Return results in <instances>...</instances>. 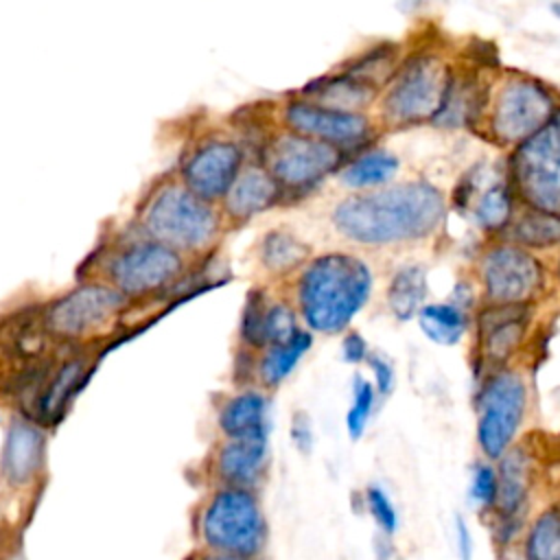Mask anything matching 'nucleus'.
<instances>
[{
    "mask_svg": "<svg viewBox=\"0 0 560 560\" xmlns=\"http://www.w3.org/2000/svg\"><path fill=\"white\" fill-rule=\"evenodd\" d=\"M374 402H376L374 385L368 378H363L361 374H357L354 385H352V402L346 413V429H348L350 440H359L363 435L368 420L372 416Z\"/></svg>",
    "mask_w": 560,
    "mask_h": 560,
    "instance_id": "nucleus-30",
    "label": "nucleus"
},
{
    "mask_svg": "<svg viewBox=\"0 0 560 560\" xmlns=\"http://www.w3.org/2000/svg\"><path fill=\"white\" fill-rule=\"evenodd\" d=\"M398 173V158L383 149H372L348 162L339 177L350 188H372L387 184Z\"/></svg>",
    "mask_w": 560,
    "mask_h": 560,
    "instance_id": "nucleus-25",
    "label": "nucleus"
},
{
    "mask_svg": "<svg viewBox=\"0 0 560 560\" xmlns=\"http://www.w3.org/2000/svg\"><path fill=\"white\" fill-rule=\"evenodd\" d=\"M514 214V197L512 188L503 182H497L488 186L475 206V219L486 232H497L503 230L508 223H512Z\"/></svg>",
    "mask_w": 560,
    "mask_h": 560,
    "instance_id": "nucleus-29",
    "label": "nucleus"
},
{
    "mask_svg": "<svg viewBox=\"0 0 560 560\" xmlns=\"http://www.w3.org/2000/svg\"><path fill=\"white\" fill-rule=\"evenodd\" d=\"M444 214V197L433 184L405 182L341 199L332 210V225L354 243L392 245L433 234Z\"/></svg>",
    "mask_w": 560,
    "mask_h": 560,
    "instance_id": "nucleus-1",
    "label": "nucleus"
},
{
    "mask_svg": "<svg viewBox=\"0 0 560 560\" xmlns=\"http://www.w3.org/2000/svg\"><path fill=\"white\" fill-rule=\"evenodd\" d=\"M343 151L322 140L282 133L267 149V173L280 192H308L341 164Z\"/></svg>",
    "mask_w": 560,
    "mask_h": 560,
    "instance_id": "nucleus-8",
    "label": "nucleus"
},
{
    "mask_svg": "<svg viewBox=\"0 0 560 560\" xmlns=\"http://www.w3.org/2000/svg\"><path fill=\"white\" fill-rule=\"evenodd\" d=\"M199 560H249V558H238V556H228V553H203Z\"/></svg>",
    "mask_w": 560,
    "mask_h": 560,
    "instance_id": "nucleus-41",
    "label": "nucleus"
},
{
    "mask_svg": "<svg viewBox=\"0 0 560 560\" xmlns=\"http://www.w3.org/2000/svg\"><path fill=\"white\" fill-rule=\"evenodd\" d=\"M284 122L291 133L322 140L337 149L363 144L372 131L363 114L324 107L311 98L289 101L284 105Z\"/></svg>",
    "mask_w": 560,
    "mask_h": 560,
    "instance_id": "nucleus-11",
    "label": "nucleus"
},
{
    "mask_svg": "<svg viewBox=\"0 0 560 560\" xmlns=\"http://www.w3.org/2000/svg\"><path fill=\"white\" fill-rule=\"evenodd\" d=\"M372 293V271L365 260L330 252L313 258L300 273L295 295L311 330L335 335L348 328Z\"/></svg>",
    "mask_w": 560,
    "mask_h": 560,
    "instance_id": "nucleus-2",
    "label": "nucleus"
},
{
    "mask_svg": "<svg viewBox=\"0 0 560 560\" xmlns=\"http://www.w3.org/2000/svg\"><path fill=\"white\" fill-rule=\"evenodd\" d=\"M455 545H457V556L459 560H472V534L462 516H455Z\"/></svg>",
    "mask_w": 560,
    "mask_h": 560,
    "instance_id": "nucleus-39",
    "label": "nucleus"
},
{
    "mask_svg": "<svg viewBox=\"0 0 560 560\" xmlns=\"http://www.w3.org/2000/svg\"><path fill=\"white\" fill-rule=\"evenodd\" d=\"M558 273H560V267H558Z\"/></svg>",
    "mask_w": 560,
    "mask_h": 560,
    "instance_id": "nucleus-43",
    "label": "nucleus"
},
{
    "mask_svg": "<svg viewBox=\"0 0 560 560\" xmlns=\"http://www.w3.org/2000/svg\"><path fill=\"white\" fill-rule=\"evenodd\" d=\"M499 553V560H525L523 556H521V551H518V547L514 549H503V551H497Z\"/></svg>",
    "mask_w": 560,
    "mask_h": 560,
    "instance_id": "nucleus-40",
    "label": "nucleus"
},
{
    "mask_svg": "<svg viewBox=\"0 0 560 560\" xmlns=\"http://www.w3.org/2000/svg\"><path fill=\"white\" fill-rule=\"evenodd\" d=\"M427 298V271L422 265H405L396 269L387 284V304L396 319L407 322L418 315Z\"/></svg>",
    "mask_w": 560,
    "mask_h": 560,
    "instance_id": "nucleus-23",
    "label": "nucleus"
},
{
    "mask_svg": "<svg viewBox=\"0 0 560 560\" xmlns=\"http://www.w3.org/2000/svg\"><path fill=\"white\" fill-rule=\"evenodd\" d=\"M269 466V440H228L217 457V472L228 488L254 490Z\"/></svg>",
    "mask_w": 560,
    "mask_h": 560,
    "instance_id": "nucleus-17",
    "label": "nucleus"
},
{
    "mask_svg": "<svg viewBox=\"0 0 560 560\" xmlns=\"http://www.w3.org/2000/svg\"><path fill=\"white\" fill-rule=\"evenodd\" d=\"M551 11L560 18V2H556V4H551Z\"/></svg>",
    "mask_w": 560,
    "mask_h": 560,
    "instance_id": "nucleus-42",
    "label": "nucleus"
},
{
    "mask_svg": "<svg viewBox=\"0 0 560 560\" xmlns=\"http://www.w3.org/2000/svg\"><path fill=\"white\" fill-rule=\"evenodd\" d=\"M243 153L230 140H210L201 144L184 166L186 188L201 201L225 197L238 177Z\"/></svg>",
    "mask_w": 560,
    "mask_h": 560,
    "instance_id": "nucleus-13",
    "label": "nucleus"
},
{
    "mask_svg": "<svg viewBox=\"0 0 560 560\" xmlns=\"http://www.w3.org/2000/svg\"><path fill=\"white\" fill-rule=\"evenodd\" d=\"M468 499L475 508L492 514L497 503V468L490 462H477L470 472Z\"/></svg>",
    "mask_w": 560,
    "mask_h": 560,
    "instance_id": "nucleus-32",
    "label": "nucleus"
},
{
    "mask_svg": "<svg viewBox=\"0 0 560 560\" xmlns=\"http://www.w3.org/2000/svg\"><path fill=\"white\" fill-rule=\"evenodd\" d=\"M518 551L525 560H560V501L527 521Z\"/></svg>",
    "mask_w": 560,
    "mask_h": 560,
    "instance_id": "nucleus-20",
    "label": "nucleus"
},
{
    "mask_svg": "<svg viewBox=\"0 0 560 560\" xmlns=\"http://www.w3.org/2000/svg\"><path fill=\"white\" fill-rule=\"evenodd\" d=\"M79 374H81V363L72 361V363L63 365V370L57 374V378L48 387L46 396L42 398V413L44 416L52 418L66 405V398H68L70 389L74 387V383L79 381Z\"/></svg>",
    "mask_w": 560,
    "mask_h": 560,
    "instance_id": "nucleus-35",
    "label": "nucleus"
},
{
    "mask_svg": "<svg viewBox=\"0 0 560 560\" xmlns=\"http://www.w3.org/2000/svg\"><path fill=\"white\" fill-rule=\"evenodd\" d=\"M512 179L532 208L560 214V109L545 129L516 147Z\"/></svg>",
    "mask_w": 560,
    "mask_h": 560,
    "instance_id": "nucleus-6",
    "label": "nucleus"
},
{
    "mask_svg": "<svg viewBox=\"0 0 560 560\" xmlns=\"http://www.w3.org/2000/svg\"><path fill=\"white\" fill-rule=\"evenodd\" d=\"M199 536L212 553L258 560L269 540V525L254 490H217L199 516Z\"/></svg>",
    "mask_w": 560,
    "mask_h": 560,
    "instance_id": "nucleus-3",
    "label": "nucleus"
},
{
    "mask_svg": "<svg viewBox=\"0 0 560 560\" xmlns=\"http://www.w3.org/2000/svg\"><path fill=\"white\" fill-rule=\"evenodd\" d=\"M376 88L363 83L361 79L348 74V72H339L335 77H326L322 79V88H306L304 94H315L319 105L324 107H332V109H341V112H357L361 107H368L372 103V98L376 96Z\"/></svg>",
    "mask_w": 560,
    "mask_h": 560,
    "instance_id": "nucleus-22",
    "label": "nucleus"
},
{
    "mask_svg": "<svg viewBox=\"0 0 560 560\" xmlns=\"http://www.w3.org/2000/svg\"><path fill=\"white\" fill-rule=\"evenodd\" d=\"M219 427L228 440H269L267 398L258 392H243L230 398L219 413Z\"/></svg>",
    "mask_w": 560,
    "mask_h": 560,
    "instance_id": "nucleus-18",
    "label": "nucleus"
},
{
    "mask_svg": "<svg viewBox=\"0 0 560 560\" xmlns=\"http://www.w3.org/2000/svg\"><path fill=\"white\" fill-rule=\"evenodd\" d=\"M308 258V247L287 230L267 232L260 241V262L273 273H287Z\"/></svg>",
    "mask_w": 560,
    "mask_h": 560,
    "instance_id": "nucleus-28",
    "label": "nucleus"
},
{
    "mask_svg": "<svg viewBox=\"0 0 560 560\" xmlns=\"http://www.w3.org/2000/svg\"><path fill=\"white\" fill-rule=\"evenodd\" d=\"M368 363L372 368V374H374V389L376 394H383L387 396L392 389H394V381H396V374H394V365L381 357V354H368Z\"/></svg>",
    "mask_w": 560,
    "mask_h": 560,
    "instance_id": "nucleus-36",
    "label": "nucleus"
},
{
    "mask_svg": "<svg viewBox=\"0 0 560 560\" xmlns=\"http://www.w3.org/2000/svg\"><path fill=\"white\" fill-rule=\"evenodd\" d=\"M280 188L265 168H247L238 173L232 188L225 195V210L234 219H249L280 197Z\"/></svg>",
    "mask_w": 560,
    "mask_h": 560,
    "instance_id": "nucleus-19",
    "label": "nucleus"
},
{
    "mask_svg": "<svg viewBox=\"0 0 560 560\" xmlns=\"http://www.w3.org/2000/svg\"><path fill=\"white\" fill-rule=\"evenodd\" d=\"M295 330H298V326H295V315H293L291 306H287L284 302H269V306L265 311V324H262L265 346L269 348V346L282 343Z\"/></svg>",
    "mask_w": 560,
    "mask_h": 560,
    "instance_id": "nucleus-34",
    "label": "nucleus"
},
{
    "mask_svg": "<svg viewBox=\"0 0 560 560\" xmlns=\"http://www.w3.org/2000/svg\"><path fill=\"white\" fill-rule=\"evenodd\" d=\"M120 304L122 295L109 287H81L50 308L48 326L59 335H81L105 322Z\"/></svg>",
    "mask_w": 560,
    "mask_h": 560,
    "instance_id": "nucleus-14",
    "label": "nucleus"
},
{
    "mask_svg": "<svg viewBox=\"0 0 560 560\" xmlns=\"http://www.w3.org/2000/svg\"><path fill=\"white\" fill-rule=\"evenodd\" d=\"M534 462L525 448H510L497 466V503L492 518L527 523Z\"/></svg>",
    "mask_w": 560,
    "mask_h": 560,
    "instance_id": "nucleus-15",
    "label": "nucleus"
},
{
    "mask_svg": "<svg viewBox=\"0 0 560 560\" xmlns=\"http://www.w3.org/2000/svg\"><path fill=\"white\" fill-rule=\"evenodd\" d=\"M291 440L300 453H311L313 448V429L308 422V416L304 411H298L291 422Z\"/></svg>",
    "mask_w": 560,
    "mask_h": 560,
    "instance_id": "nucleus-37",
    "label": "nucleus"
},
{
    "mask_svg": "<svg viewBox=\"0 0 560 560\" xmlns=\"http://www.w3.org/2000/svg\"><path fill=\"white\" fill-rule=\"evenodd\" d=\"M527 304H492L479 315L481 352L492 363H503L516 352L527 330Z\"/></svg>",
    "mask_w": 560,
    "mask_h": 560,
    "instance_id": "nucleus-16",
    "label": "nucleus"
},
{
    "mask_svg": "<svg viewBox=\"0 0 560 560\" xmlns=\"http://www.w3.org/2000/svg\"><path fill=\"white\" fill-rule=\"evenodd\" d=\"M514 245L527 249H545L560 243V214L529 208L510 223Z\"/></svg>",
    "mask_w": 560,
    "mask_h": 560,
    "instance_id": "nucleus-26",
    "label": "nucleus"
},
{
    "mask_svg": "<svg viewBox=\"0 0 560 560\" xmlns=\"http://www.w3.org/2000/svg\"><path fill=\"white\" fill-rule=\"evenodd\" d=\"M418 324L431 341L440 346H455L466 332L468 317H466V311L459 308L457 304L435 302V304H424L418 311Z\"/></svg>",
    "mask_w": 560,
    "mask_h": 560,
    "instance_id": "nucleus-27",
    "label": "nucleus"
},
{
    "mask_svg": "<svg viewBox=\"0 0 560 560\" xmlns=\"http://www.w3.org/2000/svg\"><path fill=\"white\" fill-rule=\"evenodd\" d=\"M42 459V435L31 424H13L2 455V468L11 483H24L33 477Z\"/></svg>",
    "mask_w": 560,
    "mask_h": 560,
    "instance_id": "nucleus-21",
    "label": "nucleus"
},
{
    "mask_svg": "<svg viewBox=\"0 0 560 560\" xmlns=\"http://www.w3.org/2000/svg\"><path fill=\"white\" fill-rule=\"evenodd\" d=\"M311 346H313V335L300 328L287 341L269 346L258 363L260 381L269 387H276L278 383H282L300 363V359L308 352Z\"/></svg>",
    "mask_w": 560,
    "mask_h": 560,
    "instance_id": "nucleus-24",
    "label": "nucleus"
},
{
    "mask_svg": "<svg viewBox=\"0 0 560 560\" xmlns=\"http://www.w3.org/2000/svg\"><path fill=\"white\" fill-rule=\"evenodd\" d=\"M182 269L177 252L160 241L136 243L118 254L109 267V273L118 289L127 293L153 291L173 280Z\"/></svg>",
    "mask_w": 560,
    "mask_h": 560,
    "instance_id": "nucleus-12",
    "label": "nucleus"
},
{
    "mask_svg": "<svg viewBox=\"0 0 560 560\" xmlns=\"http://www.w3.org/2000/svg\"><path fill=\"white\" fill-rule=\"evenodd\" d=\"M363 501H365V510L368 514L372 516V521L376 523V527L381 529L383 536L392 538L396 532H398V525H400V518H398V510L394 505V501L389 499V494L372 483L365 488L363 492Z\"/></svg>",
    "mask_w": 560,
    "mask_h": 560,
    "instance_id": "nucleus-31",
    "label": "nucleus"
},
{
    "mask_svg": "<svg viewBox=\"0 0 560 560\" xmlns=\"http://www.w3.org/2000/svg\"><path fill=\"white\" fill-rule=\"evenodd\" d=\"M448 85L451 74L446 63L435 52H416L389 79L383 98V118L394 127L435 120Z\"/></svg>",
    "mask_w": 560,
    "mask_h": 560,
    "instance_id": "nucleus-4",
    "label": "nucleus"
},
{
    "mask_svg": "<svg viewBox=\"0 0 560 560\" xmlns=\"http://www.w3.org/2000/svg\"><path fill=\"white\" fill-rule=\"evenodd\" d=\"M267 306H269V300L260 289L249 291L243 308V317H241V339L254 348H265L262 324H265Z\"/></svg>",
    "mask_w": 560,
    "mask_h": 560,
    "instance_id": "nucleus-33",
    "label": "nucleus"
},
{
    "mask_svg": "<svg viewBox=\"0 0 560 560\" xmlns=\"http://www.w3.org/2000/svg\"><path fill=\"white\" fill-rule=\"evenodd\" d=\"M368 343L359 332H348L341 343V357L348 363H361L368 361Z\"/></svg>",
    "mask_w": 560,
    "mask_h": 560,
    "instance_id": "nucleus-38",
    "label": "nucleus"
},
{
    "mask_svg": "<svg viewBox=\"0 0 560 560\" xmlns=\"http://www.w3.org/2000/svg\"><path fill=\"white\" fill-rule=\"evenodd\" d=\"M527 389L516 372H494L479 392L477 400V444L490 462H499L518 433L525 416Z\"/></svg>",
    "mask_w": 560,
    "mask_h": 560,
    "instance_id": "nucleus-5",
    "label": "nucleus"
},
{
    "mask_svg": "<svg viewBox=\"0 0 560 560\" xmlns=\"http://www.w3.org/2000/svg\"><path fill=\"white\" fill-rule=\"evenodd\" d=\"M147 228L164 245L203 247L217 232V214L188 188H162L147 210Z\"/></svg>",
    "mask_w": 560,
    "mask_h": 560,
    "instance_id": "nucleus-9",
    "label": "nucleus"
},
{
    "mask_svg": "<svg viewBox=\"0 0 560 560\" xmlns=\"http://www.w3.org/2000/svg\"><path fill=\"white\" fill-rule=\"evenodd\" d=\"M483 293L492 304H527L542 287V267L518 245H494L481 262Z\"/></svg>",
    "mask_w": 560,
    "mask_h": 560,
    "instance_id": "nucleus-10",
    "label": "nucleus"
},
{
    "mask_svg": "<svg viewBox=\"0 0 560 560\" xmlns=\"http://www.w3.org/2000/svg\"><path fill=\"white\" fill-rule=\"evenodd\" d=\"M558 112L556 96L529 77H510L494 96L490 129L497 142L523 144L545 129Z\"/></svg>",
    "mask_w": 560,
    "mask_h": 560,
    "instance_id": "nucleus-7",
    "label": "nucleus"
}]
</instances>
